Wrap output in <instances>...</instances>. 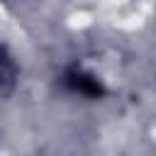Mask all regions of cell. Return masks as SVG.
I'll return each mask as SVG.
<instances>
[{"mask_svg":"<svg viewBox=\"0 0 156 156\" xmlns=\"http://www.w3.org/2000/svg\"><path fill=\"white\" fill-rule=\"evenodd\" d=\"M15 83V63L10 61V56H5V51L0 49V88L12 85Z\"/></svg>","mask_w":156,"mask_h":156,"instance_id":"6da1fadb","label":"cell"}]
</instances>
